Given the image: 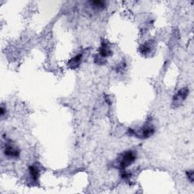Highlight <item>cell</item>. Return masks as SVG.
<instances>
[{
    "mask_svg": "<svg viewBox=\"0 0 194 194\" xmlns=\"http://www.w3.org/2000/svg\"><path fill=\"white\" fill-rule=\"evenodd\" d=\"M99 54L102 57H107L111 54V49L109 48V45L105 43H102V46L99 49Z\"/></svg>",
    "mask_w": 194,
    "mask_h": 194,
    "instance_id": "obj_3",
    "label": "cell"
},
{
    "mask_svg": "<svg viewBox=\"0 0 194 194\" xmlns=\"http://www.w3.org/2000/svg\"><path fill=\"white\" fill-rule=\"evenodd\" d=\"M187 177H188V180H190L191 183L193 182V171H188L187 173Z\"/></svg>",
    "mask_w": 194,
    "mask_h": 194,
    "instance_id": "obj_8",
    "label": "cell"
},
{
    "mask_svg": "<svg viewBox=\"0 0 194 194\" xmlns=\"http://www.w3.org/2000/svg\"><path fill=\"white\" fill-rule=\"evenodd\" d=\"M189 93V89L187 88H183L178 91L175 98H174V103L175 105L178 103H181L184 100L187 98Z\"/></svg>",
    "mask_w": 194,
    "mask_h": 194,
    "instance_id": "obj_2",
    "label": "cell"
},
{
    "mask_svg": "<svg viewBox=\"0 0 194 194\" xmlns=\"http://www.w3.org/2000/svg\"><path fill=\"white\" fill-rule=\"evenodd\" d=\"M6 154L9 157H18L19 155V152L14 147L8 146L6 149Z\"/></svg>",
    "mask_w": 194,
    "mask_h": 194,
    "instance_id": "obj_4",
    "label": "cell"
},
{
    "mask_svg": "<svg viewBox=\"0 0 194 194\" xmlns=\"http://www.w3.org/2000/svg\"><path fill=\"white\" fill-rule=\"evenodd\" d=\"M154 133L153 127L151 126H147L144 127L142 130V136L143 138H148L150 136H152Z\"/></svg>",
    "mask_w": 194,
    "mask_h": 194,
    "instance_id": "obj_5",
    "label": "cell"
},
{
    "mask_svg": "<svg viewBox=\"0 0 194 194\" xmlns=\"http://www.w3.org/2000/svg\"><path fill=\"white\" fill-rule=\"evenodd\" d=\"M30 174H31V177L34 180H37L38 177H39V170L35 166L30 167Z\"/></svg>",
    "mask_w": 194,
    "mask_h": 194,
    "instance_id": "obj_7",
    "label": "cell"
},
{
    "mask_svg": "<svg viewBox=\"0 0 194 194\" xmlns=\"http://www.w3.org/2000/svg\"><path fill=\"white\" fill-rule=\"evenodd\" d=\"M80 60H81V55L79 54V55H77V56H75L74 59H71L70 62H69V65H70V67L71 68H77L79 66Z\"/></svg>",
    "mask_w": 194,
    "mask_h": 194,
    "instance_id": "obj_6",
    "label": "cell"
},
{
    "mask_svg": "<svg viewBox=\"0 0 194 194\" xmlns=\"http://www.w3.org/2000/svg\"><path fill=\"white\" fill-rule=\"evenodd\" d=\"M135 160V155L131 151L125 152L122 156V161L120 162V168L122 169L126 168L129 165H131V163Z\"/></svg>",
    "mask_w": 194,
    "mask_h": 194,
    "instance_id": "obj_1",
    "label": "cell"
}]
</instances>
